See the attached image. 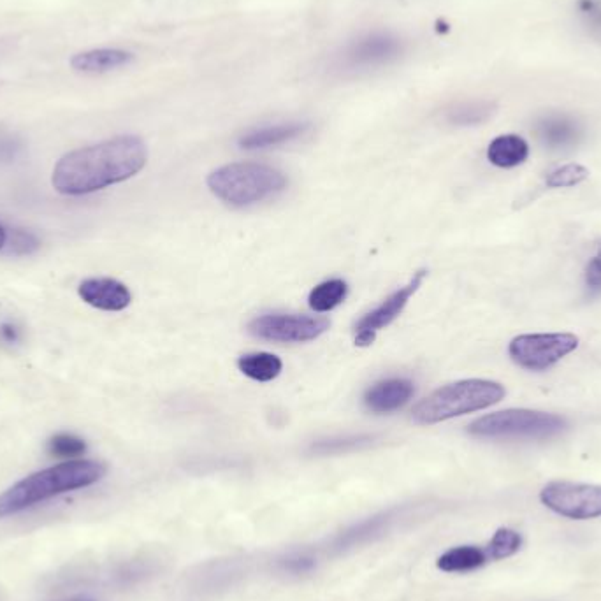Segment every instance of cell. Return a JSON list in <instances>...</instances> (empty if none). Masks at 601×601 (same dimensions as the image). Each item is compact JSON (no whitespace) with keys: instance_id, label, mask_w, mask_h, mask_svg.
Returning <instances> with one entry per match:
<instances>
[{"instance_id":"14","label":"cell","mask_w":601,"mask_h":601,"mask_svg":"<svg viewBox=\"0 0 601 601\" xmlns=\"http://www.w3.org/2000/svg\"><path fill=\"white\" fill-rule=\"evenodd\" d=\"M134 53L120 48H99L78 53L71 58L73 71L81 74H104L131 66Z\"/></svg>"},{"instance_id":"27","label":"cell","mask_w":601,"mask_h":601,"mask_svg":"<svg viewBox=\"0 0 601 601\" xmlns=\"http://www.w3.org/2000/svg\"><path fill=\"white\" fill-rule=\"evenodd\" d=\"M6 247H9V254L13 255H29L32 252H36L39 248V241H37L34 234H30L27 231H13L11 234V241L6 243Z\"/></svg>"},{"instance_id":"6","label":"cell","mask_w":601,"mask_h":601,"mask_svg":"<svg viewBox=\"0 0 601 601\" xmlns=\"http://www.w3.org/2000/svg\"><path fill=\"white\" fill-rule=\"evenodd\" d=\"M579 347L572 333L521 334L508 345V354L517 366L529 371H545L563 361Z\"/></svg>"},{"instance_id":"22","label":"cell","mask_w":601,"mask_h":601,"mask_svg":"<svg viewBox=\"0 0 601 601\" xmlns=\"http://www.w3.org/2000/svg\"><path fill=\"white\" fill-rule=\"evenodd\" d=\"M522 536L515 529L500 528L494 533L491 542L487 545V558L493 561L507 559L521 551Z\"/></svg>"},{"instance_id":"19","label":"cell","mask_w":601,"mask_h":601,"mask_svg":"<svg viewBox=\"0 0 601 601\" xmlns=\"http://www.w3.org/2000/svg\"><path fill=\"white\" fill-rule=\"evenodd\" d=\"M391 517V514H382L377 515V517H371V519H366V521L359 522L354 528H350L348 531H345V533H341V535L336 538L334 547H338V549L343 551V549H350V547H355V545L370 542L373 536L380 535V533L387 528V524L391 522Z\"/></svg>"},{"instance_id":"31","label":"cell","mask_w":601,"mask_h":601,"mask_svg":"<svg viewBox=\"0 0 601 601\" xmlns=\"http://www.w3.org/2000/svg\"><path fill=\"white\" fill-rule=\"evenodd\" d=\"M69 601H92V600H88V598H74V600H69Z\"/></svg>"},{"instance_id":"5","label":"cell","mask_w":601,"mask_h":601,"mask_svg":"<svg viewBox=\"0 0 601 601\" xmlns=\"http://www.w3.org/2000/svg\"><path fill=\"white\" fill-rule=\"evenodd\" d=\"M568 429L565 417L540 410L512 408L471 422L468 433L487 440H551Z\"/></svg>"},{"instance_id":"2","label":"cell","mask_w":601,"mask_h":601,"mask_svg":"<svg viewBox=\"0 0 601 601\" xmlns=\"http://www.w3.org/2000/svg\"><path fill=\"white\" fill-rule=\"evenodd\" d=\"M104 475L106 466L97 461H67L32 473L0 494V519L20 514L60 494L94 486Z\"/></svg>"},{"instance_id":"1","label":"cell","mask_w":601,"mask_h":601,"mask_svg":"<svg viewBox=\"0 0 601 601\" xmlns=\"http://www.w3.org/2000/svg\"><path fill=\"white\" fill-rule=\"evenodd\" d=\"M146 160L143 139L118 136L64 155L53 169L51 183L64 196H85L136 176Z\"/></svg>"},{"instance_id":"16","label":"cell","mask_w":601,"mask_h":601,"mask_svg":"<svg viewBox=\"0 0 601 601\" xmlns=\"http://www.w3.org/2000/svg\"><path fill=\"white\" fill-rule=\"evenodd\" d=\"M538 138L544 141L549 148H568L577 145L580 138V127L566 116H549L544 118L538 127Z\"/></svg>"},{"instance_id":"4","label":"cell","mask_w":601,"mask_h":601,"mask_svg":"<svg viewBox=\"0 0 601 601\" xmlns=\"http://www.w3.org/2000/svg\"><path fill=\"white\" fill-rule=\"evenodd\" d=\"M208 187L224 203L241 208L280 194L287 187V176L266 164L236 162L213 171Z\"/></svg>"},{"instance_id":"28","label":"cell","mask_w":601,"mask_h":601,"mask_svg":"<svg viewBox=\"0 0 601 601\" xmlns=\"http://www.w3.org/2000/svg\"><path fill=\"white\" fill-rule=\"evenodd\" d=\"M280 566H282L285 572L301 575V573L312 572L313 568H315V559L305 556V554H296V556L282 559Z\"/></svg>"},{"instance_id":"29","label":"cell","mask_w":601,"mask_h":601,"mask_svg":"<svg viewBox=\"0 0 601 601\" xmlns=\"http://www.w3.org/2000/svg\"><path fill=\"white\" fill-rule=\"evenodd\" d=\"M0 340L4 341L6 345H16L18 341L22 340L20 327L16 326L13 320H2L0 322Z\"/></svg>"},{"instance_id":"23","label":"cell","mask_w":601,"mask_h":601,"mask_svg":"<svg viewBox=\"0 0 601 601\" xmlns=\"http://www.w3.org/2000/svg\"><path fill=\"white\" fill-rule=\"evenodd\" d=\"M373 436L370 435H354L343 436V438H331V440H322L312 445V452L315 454H341V452H350V450L363 449L373 443Z\"/></svg>"},{"instance_id":"10","label":"cell","mask_w":601,"mask_h":601,"mask_svg":"<svg viewBox=\"0 0 601 601\" xmlns=\"http://www.w3.org/2000/svg\"><path fill=\"white\" fill-rule=\"evenodd\" d=\"M426 275H428L426 269L417 271L405 287L392 292L391 296L384 299L375 310L366 313L363 319L357 322V326H355V345L357 347H370L371 343L377 338L378 331L391 326L392 322L398 319L401 312L405 310V306L408 305V301L412 299L413 294L419 290Z\"/></svg>"},{"instance_id":"24","label":"cell","mask_w":601,"mask_h":601,"mask_svg":"<svg viewBox=\"0 0 601 601\" xmlns=\"http://www.w3.org/2000/svg\"><path fill=\"white\" fill-rule=\"evenodd\" d=\"M587 176H589V171L586 167L580 166V164H566V166L554 169L547 176L545 185L549 189H566V187H575L579 183L586 182Z\"/></svg>"},{"instance_id":"20","label":"cell","mask_w":601,"mask_h":601,"mask_svg":"<svg viewBox=\"0 0 601 601\" xmlns=\"http://www.w3.org/2000/svg\"><path fill=\"white\" fill-rule=\"evenodd\" d=\"M348 285L340 280H327L322 282L310 292L308 305L312 310L319 313L331 312L336 306H340L347 299Z\"/></svg>"},{"instance_id":"12","label":"cell","mask_w":601,"mask_h":601,"mask_svg":"<svg viewBox=\"0 0 601 601\" xmlns=\"http://www.w3.org/2000/svg\"><path fill=\"white\" fill-rule=\"evenodd\" d=\"M415 387L406 378H387L364 394V406L373 413L396 412L413 398Z\"/></svg>"},{"instance_id":"9","label":"cell","mask_w":601,"mask_h":601,"mask_svg":"<svg viewBox=\"0 0 601 601\" xmlns=\"http://www.w3.org/2000/svg\"><path fill=\"white\" fill-rule=\"evenodd\" d=\"M329 329V320L308 315H285L268 313L248 324V331L255 338L278 343H303L317 340Z\"/></svg>"},{"instance_id":"13","label":"cell","mask_w":601,"mask_h":601,"mask_svg":"<svg viewBox=\"0 0 601 601\" xmlns=\"http://www.w3.org/2000/svg\"><path fill=\"white\" fill-rule=\"evenodd\" d=\"M310 129L306 122H285V124L266 125L259 129L245 132L239 138V146L243 150H264L273 146L285 145L294 139L301 138Z\"/></svg>"},{"instance_id":"25","label":"cell","mask_w":601,"mask_h":601,"mask_svg":"<svg viewBox=\"0 0 601 601\" xmlns=\"http://www.w3.org/2000/svg\"><path fill=\"white\" fill-rule=\"evenodd\" d=\"M48 449H50L51 456L78 457L85 454L87 443L83 442L78 436L64 433V435L53 436L50 443H48Z\"/></svg>"},{"instance_id":"30","label":"cell","mask_w":601,"mask_h":601,"mask_svg":"<svg viewBox=\"0 0 601 601\" xmlns=\"http://www.w3.org/2000/svg\"><path fill=\"white\" fill-rule=\"evenodd\" d=\"M6 241H8V232L0 225V252L6 247Z\"/></svg>"},{"instance_id":"17","label":"cell","mask_w":601,"mask_h":601,"mask_svg":"<svg viewBox=\"0 0 601 601\" xmlns=\"http://www.w3.org/2000/svg\"><path fill=\"white\" fill-rule=\"evenodd\" d=\"M489 558L487 552L475 545H461L445 552L438 559V568L447 573L473 572L486 565Z\"/></svg>"},{"instance_id":"21","label":"cell","mask_w":601,"mask_h":601,"mask_svg":"<svg viewBox=\"0 0 601 601\" xmlns=\"http://www.w3.org/2000/svg\"><path fill=\"white\" fill-rule=\"evenodd\" d=\"M494 113H496V106L493 102L471 101L454 106L447 113V118H449L450 124L471 127V125L484 124Z\"/></svg>"},{"instance_id":"18","label":"cell","mask_w":601,"mask_h":601,"mask_svg":"<svg viewBox=\"0 0 601 601\" xmlns=\"http://www.w3.org/2000/svg\"><path fill=\"white\" fill-rule=\"evenodd\" d=\"M238 368L243 375H247L257 382H271L282 373V359L268 352H255V354L241 355L238 359Z\"/></svg>"},{"instance_id":"8","label":"cell","mask_w":601,"mask_h":601,"mask_svg":"<svg viewBox=\"0 0 601 601\" xmlns=\"http://www.w3.org/2000/svg\"><path fill=\"white\" fill-rule=\"evenodd\" d=\"M540 501L554 514L589 521L601 517V486L556 480L540 491Z\"/></svg>"},{"instance_id":"3","label":"cell","mask_w":601,"mask_h":601,"mask_svg":"<svg viewBox=\"0 0 601 601\" xmlns=\"http://www.w3.org/2000/svg\"><path fill=\"white\" fill-rule=\"evenodd\" d=\"M505 387L494 380L470 378L456 384L436 389L428 398L422 399L413 408L412 417L417 424H438L443 420L461 417L466 413L480 412L489 406L498 405L505 398Z\"/></svg>"},{"instance_id":"26","label":"cell","mask_w":601,"mask_h":601,"mask_svg":"<svg viewBox=\"0 0 601 601\" xmlns=\"http://www.w3.org/2000/svg\"><path fill=\"white\" fill-rule=\"evenodd\" d=\"M584 287H586L587 296H601V245L596 250V254L587 262L586 271H584Z\"/></svg>"},{"instance_id":"15","label":"cell","mask_w":601,"mask_h":601,"mask_svg":"<svg viewBox=\"0 0 601 601\" xmlns=\"http://www.w3.org/2000/svg\"><path fill=\"white\" fill-rule=\"evenodd\" d=\"M529 155V145L526 139L517 134L498 136L487 148V159L493 166L501 169H512L526 162Z\"/></svg>"},{"instance_id":"11","label":"cell","mask_w":601,"mask_h":601,"mask_svg":"<svg viewBox=\"0 0 601 601\" xmlns=\"http://www.w3.org/2000/svg\"><path fill=\"white\" fill-rule=\"evenodd\" d=\"M87 305L102 312H122L132 303L131 290L113 278H88L78 289Z\"/></svg>"},{"instance_id":"7","label":"cell","mask_w":601,"mask_h":601,"mask_svg":"<svg viewBox=\"0 0 601 601\" xmlns=\"http://www.w3.org/2000/svg\"><path fill=\"white\" fill-rule=\"evenodd\" d=\"M403 53V41L392 32H370L357 37L334 58V67L341 73H361L387 66Z\"/></svg>"}]
</instances>
